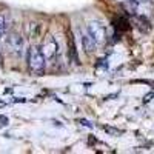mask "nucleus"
Segmentation results:
<instances>
[{
	"label": "nucleus",
	"mask_w": 154,
	"mask_h": 154,
	"mask_svg": "<svg viewBox=\"0 0 154 154\" xmlns=\"http://www.w3.org/2000/svg\"><path fill=\"white\" fill-rule=\"evenodd\" d=\"M28 66L32 72L42 74L46 66V57L42 53V49H38L35 46H31L28 49Z\"/></svg>",
	"instance_id": "nucleus-1"
},
{
	"label": "nucleus",
	"mask_w": 154,
	"mask_h": 154,
	"mask_svg": "<svg viewBox=\"0 0 154 154\" xmlns=\"http://www.w3.org/2000/svg\"><path fill=\"white\" fill-rule=\"evenodd\" d=\"M88 34L97 42V45L105 43V40H106V31L99 22H91L88 25Z\"/></svg>",
	"instance_id": "nucleus-2"
},
{
	"label": "nucleus",
	"mask_w": 154,
	"mask_h": 154,
	"mask_svg": "<svg viewBox=\"0 0 154 154\" xmlns=\"http://www.w3.org/2000/svg\"><path fill=\"white\" fill-rule=\"evenodd\" d=\"M6 45L11 48V49H14V51H20L23 48V38L20 34L17 32H11L6 38Z\"/></svg>",
	"instance_id": "nucleus-3"
},
{
	"label": "nucleus",
	"mask_w": 154,
	"mask_h": 154,
	"mask_svg": "<svg viewBox=\"0 0 154 154\" xmlns=\"http://www.w3.org/2000/svg\"><path fill=\"white\" fill-rule=\"evenodd\" d=\"M57 48H59V46H57V42L53 40V38H49L46 43H43V46H42V53L45 54L46 59H53L54 54L57 53Z\"/></svg>",
	"instance_id": "nucleus-4"
},
{
	"label": "nucleus",
	"mask_w": 154,
	"mask_h": 154,
	"mask_svg": "<svg viewBox=\"0 0 154 154\" xmlns=\"http://www.w3.org/2000/svg\"><path fill=\"white\" fill-rule=\"evenodd\" d=\"M82 45H83V49H85L86 54L94 53L96 48H97V42H96L89 34H83V37H82Z\"/></svg>",
	"instance_id": "nucleus-5"
},
{
	"label": "nucleus",
	"mask_w": 154,
	"mask_h": 154,
	"mask_svg": "<svg viewBox=\"0 0 154 154\" xmlns=\"http://www.w3.org/2000/svg\"><path fill=\"white\" fill-rule=\"evenodd\" d=\"M133 23L142 32H148L151 29V25H149V22H148V19L145 16H136V17H133Z\"/></svg>",
	"instance_id": "nucleus-6"
},
{
	"label": "nucleus",
	"mask_w": 154,
	"mask_h": 154,
	"mask_svg": "<svg viewBox=\"0 0 154 154\" xmlns=\"http://www.w3.org/2000/svg\"><path fill=\"white\" fill-rule=\"evenodd\" d=\"M122 6H123V9L128 12V14L134 16L137 12V9H139V2H136V0H123Z\"/></svg>",
	"instance_id": "nucleus-7"
},
{
	"label": "nucleus",
	"mask_w": 154,
	"mask_h": 154,
	"mask_svg": "<svg viewBox=\"0 0 154 154\" xmlns=\"http://www.w3.org/2000/svg\"><path fill=\"white\" fill-rule=\"evenodd\" d=\"M103 130H105L108 134H111V136H120V134H123V130H119V128H112V126H103Z\"/></svg>",
	"instance_id": "nucleus-8"
},
{
	"label": "nucleus",
	"mask_w": 154,
	"mask_h": 154,
	"mask_svg": "<svg viewBox=\"0 0 154 154\" xmlns=\"http://www.w3.org/2000/svg\"><path fill=\"white\" fill-rule=\"evenodd\" d=\"M68 37H69V51H71V56H72L74 62L77 63V54H75V46H74V40H72V35L69 34Z\"/></svg>",
	"instance_id": "nucleus-9"
},
{
	"label": "nucleus",
	"mask_w": 154,
	"mask_h": 154,
	"mask_svg": "<svg viewBox=\"0 0 154 154\" xmlns=\"http://www.w3.org/2000/svg\"><path fill=\"white\" fill-rule=\"evenodd\" d=\"M3 32H5V19L0 16V38H2Z\"/></svg>",
	"instance_id": "nucleus-10"
},
{
	"label": "nucleus",
	"mask_w": 154,
	"mask_h": 154,
	"mask_svg": "<svg viewBox=\"0 0 154 154\" xmlns=\"http://www.w3.org/2000/svg\"><path fill=\"white\" fill-rule=\"evenodd\" d=\"M154 97V93H149V94H146L145 96V99H143V102H145V103H148V102H151V99Z\"/></svg>",
	"instance_id": "nucleus-11"
},
{
	"label": "nucleus",
	"mask_w": 154,
	"mask_h": 154,
	"mask_svg": "<svg viewBox=\"0 0 154 154\" xmlns=\"http://www.w3.org/2000/svg\"><path fill=\"white\" fill-rule=\"evenodd\" d=\"M80 123H83L85 126H89V128H91V126H93V125H91V123H89V122H86V120H83V119L80 120Z\"/></svg>",
	"instance_id": "nucleus-12"
},
{
	"label": "nucleus",
	"mask_w": 154,
	"mask_h": 154,
	"mask_svg": "<svg viewBox=\"0 0 154 154\" xmlns=\"http://www.w3.org/2000/svg\"><path fill=\"white\" fill-rule=\"evenodd\" d=\"M136 2H139V3H140V2H143V0H136Z\"/></svg>",
	"instance_id": "nucleus-13"
}]
</instances>
